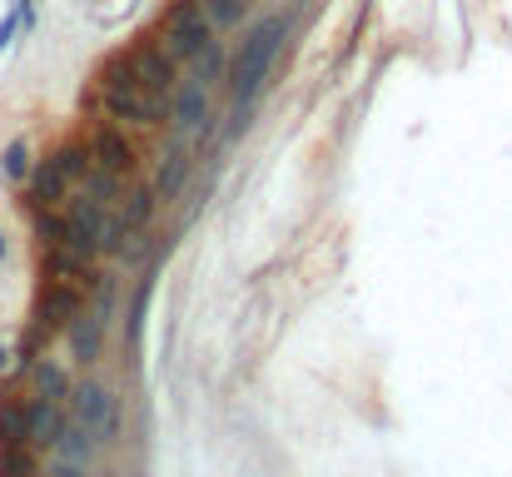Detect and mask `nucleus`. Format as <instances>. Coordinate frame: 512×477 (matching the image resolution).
<instances>
[{
    "label": "nucleus",
    "mask_w": 512,
    "mask_h": 477,
    "mask_svg": "<svg viewBox=\"0 0 512 477\" xmlns=\"http://www.w3.org/2000/svg\"><path fill=\"white\" fill-rule=\"evenodd\" d=\"M284 35H289V15H269L264 25L249 30V40L239 45V55L229 60V95L239 110L254 105V95L264 90V80L274 75V60L284 50Z\"/></svg>",
    "instance_id": "1"
},
{
    "label": "nucleus",
    "mask_w": 512,
    "mask_h": 477,
    "mask_svg": "<svg viewBox=\"0 0 512 477\" xmlns=\"http://www.w3.org/2000/svg\"><path fill=\"white\" fill-rule=\"evenodd\" d=\"M100 100H105V115L110 120H120V125H160V115H165V100H155L150 90H140V80H135V70H130V60L125 55H115L105 70H100Z\"/></svg>",
    "instance_id": "2"
},
{
    "label": "nucleus",
    "mask_w": 512,
    "mask_h": 477,
    "mask_svg": "<svg viewBox=\"0 0 512 477\" xmlns=\"http://www.w3.org/2000/svg\"><path fill=\"white\" fill-rule=\"evenodd\" d=\"M155 40L170 50L174 60L194 65V60L214 45V30H209V20H204L199 0H174L170 10H165V25H160V35H155Z\"/></svg>",
    "instance_id": "3"
},
{
    "label": "nucleus",
    "mask_w": 512,
    "mask_h": 477,
    "mask_svg": "<svg viewBox=\"0 0 512 477\" xmlns=\"http://www.w3.org/2000/svg\"><path fill=\"white\" fill-rule=\"evenodd\" d=\"M85 174H90V155L85 150H75V145L55 150L40 169H30V199H35V209H55L70 194V184H80Z\"/></svg>",
    "instance_id": "4"
},
{
    "label": "nucleus",
    "mask_w": 512,
    "mask_h": 477,
    "mask_svg": "<svg viewBox=\"0 0 512 477\" xmlns=\"http://www.w3.org/2000/svg\"><path fill=\"white\" fill-rule=\"evenodd\" d=\"M70 408H75V423L95 443H115L120 438V398L105 383H70Z\"/></svg>",
    "instance_id": "5"
},
{
    "label": "nucleus",
    "mask_w": 512,
    "mask_h": 477,
    "mask_svg": "<svg viewBox=\"0 0 512 477\" xmlns=\"http://www.w3.org/2000/svg\"><path fill=\"white\" fill-rule=\"evenodd\" d=\"M130 70H135V80H140V90H150L155 100H170L174 95V80H179V60H174L170 50L155 40V35H140L135 45H130Z\"/></svg>",
    "instance_id": "6"
},
{
    "label": "nucleus",
    "mask_w": 512,
    "mask_h": 477,
    "mask_svg": "<svg viewBox=\"0 0 512 477\" xmlns=\"http://www.w3.org/2000/svg\"><path fill=\"white\" fill-rule=\"evenodd\" d=\"M90 164H95V169H110V174H120V179H130L140 155H135V145L120 135V125H100V130H95V145H90Z\"/></svg>",
    "instance_id": "7"
},
{
    "label": "nucleus",
    "mask_w": 512,
    "mask_h": 477,
    "mask_svg": "<svg viewBox=\"0 0 512 477\" xmlns=\"http://www.w3.org/2000/svg\"><path fill=\"white\" fill-rule=\"evenodd\" d=\"M80 309V289H70L65 279H50L45 289H40V304H35V323L45 328V333H55V328H65L70 314Z\"/></svg>",
    "instance_id": "8"
},
{
    "label": "nucleus",
    "mask_w": 512,
    "mask_h": 477,
    "mask_svg": "<svg viewBox=\"0 0 512 477\" xmlns=\"http://www.w3.org/2000/svg\"><path fill=\"white\" fill-rule=\"evenodd\" d=\"M170 110H174V125H179V130H204V125H209V85H204L199 75H189L184 90L174 95Z\"/></svg>",
    "instance_id": "9"
},
{
    "label": "nucleus",
    "mask_w": 512,
    "mask_h": 477,
    "mask_svg": "<svg viewBox=\"0 0 512 477\" xmlns=\"http://www.w3.org/2000/svg\"><path fill=\"white\" fill-rule=\"evenodd\" d=\"M65 338H70V353H75L80 363H95V358H100V343H105V318L75 309L70 323H65Z\"/></svg>",
    "instance_id": "10"
},
{
    "label": "nucleus",
    "mask_w": 512,
    "mask_h": 477,
    "mask_svg": "<svg viewBox=\"0 0 512 477\" xmlns=\"http://www.w3.org/2000/svg\"><path fill=\"white\" fill-rule=\"evenodd\" d=\"M60 408L50 403V398H40L35 393V403H25V438H30V448H50L55 443V433H60Z\"/></svg>",
    "instance_id": "11"
},
{
    "label": "nucleus",
    "mask_w": 512,
    "mask_h": 477,
    "mask_svg": "<svg viewBox=\"0 0 512 477\" xmlns=\"http://www.w3.org/2000/svg\"><path fill=\"white\" fill-rule=\"evenodd\" d=\"M199 10H204L214 35H229V30H239L249 20V0H199Z\"/></svg>",
    "instance_id": "12"
},
{
    "label": "nucleus",
    "mask_w": 512,
    "mask_h": 477,
    "mask_svg": "<svg viewBox=\"0 0 512 477\" xmlns=\"http://www.w3.org/2000/svg\"><path fill=\"white\" fill-rule=\"evenodd\" d=\"M50 448H60V458H65V463L85 468V463H90V453H95V438H90L80 423H60V433H55V443H50Z\"/></svg>",
    "instance_id": "13"
},
{
    "label": "nucleus",
    "mask_w": 512,
    "mask_h": 477,
    "mask_svg": "<svg viewBox=\"0 0 512 477\" xmlns=\"http://www.w3.org/2000/svg\"><path fill=\"white\" fill-rule=\"evenodd\" d=\"M30 373H35V393H40V398L60 403V398L70 393V378H65V368H60V363H50V358H35V363H30Z\"/></svg>",
    "instance_id": "14"
},
{
    "label": "nucleus",
    "mask_w": 512,
    "mask_h": 477,
    "mask_svg": "<svg viewBox=\"0 0 512 477\" xmlns=\"http://www.w3.org/2000/svg\"><path fill=\"white\" fill-rule=\"evenodd\" d=\"M184 179H189V155H184V145H174L170 155H165V169H160L155 194H160V199H174V194L184 189Z\"/></svg>",
    "instance_id": "15"
},
{
    "label": "nucleus",
    "mask_w": 512,
    "mask_h": 477,
    "mask_svg": "<svg viewBox=\"0 0 512 477\" xmlns=\"http://www.w3.org/2000/svg\"><path fill=\"white\" fill-rule=\"evenodd\" d=\"M155 209H160V194H155V189H135L130 204H125V214H120V224H125V229H150Z\"/></svg>",
    "instance_id": "16"
},
{
    "label": "nucleus",
    "mask_w": 512,
    "mask_h": 477,
    "mask_svg": "<svg viewBox=\"0 0 512 477\" xmlns=\"http://www.w3.org/2000/svg\"><path fill=\"white\" fill-rule=\"evenodd\" d=\"M0 448H30V438H25V403H0Z\"/></svg>",
    "instance_id": "17"
},
{
    "label": "nucleus",
    "mask_w": 512,
    "mask_h": 477,
    "mask_svg": "<svg viewBox=\"0 0 512 477\" xmlns=\"http://www.w3.org/2000/svg\"><path fill=\"white\" fill-rule=\"evenodd\" d=\"M0 169H5L10 184H25L30 169H35V164H30V145H25V140H10V145H5V159H0Z\"/></svg>",
    "instance_id": "18"
},
{
    "label": "nucleus",
    "mask_w": 512,
    "mask_h": 477,
    "mask_svg": "<svg viewBox=\"0 0 512 477\" xmlns=\"http://www.w3.org/2000/svg\"><path fill=\"white\" fill-rule=\"evenodd\" d=\"M0 477H35V448H0Z\"/></svg>",
    "instance_id": "19"
},
{
    "label": "nucleus",
    "mask_w": 512,
    "mask_h": 477,
    "mask_svg": "<svg viewBox=\"0 0 512 477\" xmlns=\"http://www.w3.org/2000/svg\"><path fill=\"white\" fill-rule=\"evenodd\" d=\"M120 189H125V179H120V174H110V169H95V174H90V189H85V194H95V199H100V204L110 209V204L120 199Z\"/></svg>",
    "instance_id": "20"
},
{
    "label": "nucleus",
    "mask_w": 512,
    "mask_h": 477,
    "mask_svg": "<svg viewBox=\"0 0 512 477\" xmlns=\"http://www.w3.org/2000/svg\"><path fill=\"white\" fill-rule=\"evenodd\" d=\"M35 229H40V239H45L50 249H60V244H65V214H50V209H35Z\"/></svg>",
    "instance_id": "21"
},
{
    "label": "nucleus",
    "mask_w": 512,
    "mask_h": 477,
    "mask_svg": "<svg viewBox=\"0 0 512 477\" xmlns=\"http://www.w3.org/2000/svg\"><path fill=\"white\" fill-rule=\"evenodd\" d=\"M55 477H85V473H80L75 463H60V468H55Z\"/></svg>",
    "instance_id": "22"
},
{
    "label": "nucleus",
    "mask_w": 512,
    "mask_h": 477,
    "mask_svg": "<svg viewBox=\"0 0 512 477\" xmlns=\"http://www.w3.org/2000/svg\"><path fill=\"white\" fill-rule=\"evenodd\" d=\"M0 259H5V234H0Z\"/></svg>",
    "instance_id": "23"
},
{
    "label": "nucleus",
    "mask_w": 512,
    "mask_h": 477,
    "mask_svg": "<svg viewBox=\"0 0 512 477\" xmlns=\"http://www.w3.org/2000/svg\"><path fill=\"white\" fill-rule=\"evenodd\" d=\"M0 368H5V348H0Z\"/></svg>",
    "instance_id": "24"
},
{
    "label": "nucleus",
    "mask_w": 512,
    "mask_h": 477,
    "mask_svg": "<svg viewBox=\"0 0 512 477\" xmlns=\"http://www.w3.org/2000/svg\"><path fill=\"white\" fill-rule=\"evenodd\" d=\"M105 477H110V473H105Z\"/></svg>",
    "instance_id": "25"
}]
</instances>
